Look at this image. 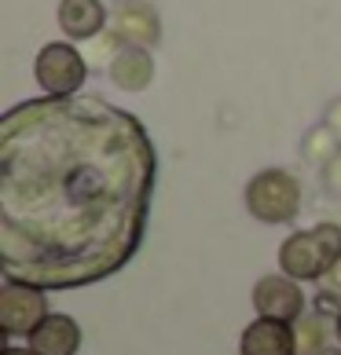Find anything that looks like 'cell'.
Masks as SVG:
<instances>
[{
    "label": "cell",
    "instance_id": "1",
    "mask_svg": "<svg viewBox=\"0 0 341 355\" xmlns=\"http://www.w3.org/2000/svg\"><path fill=\"white\" fill-rule=\"evenodd\" d=\"M158 183L143 121L99 96H41L0 117V264L77 289L140 253Z\"/></svg>",
    "mask_w": 341,
    "mask_h": 355
},
{
    "label": "cell",
    "instance_id": "2",
    "mask_svg": "<svg viewBox=\"0 0 341 355\" xmlns=\"http://www.w3.org/2000/svg\"><path fill=\"white\" fill-rule=\"evenodd\" d=\"M341 260V227L338 223H316L308 231H294L279 245V268L297 282H319Z\"/></svg>",
    "mask_w": 341,
    "mask_h": 355
},
{
    "label": "cell",
    "instance_id": "3",
    "mask_svg": "<svg viewBox=\"0 0 341 355\" xmlns=\"http://www.w3.org/2000/svg\"><path fill=\"white\" fill-rule=\"evenodd\" d=\"M250 216L260 223H290L301 213V183L294 173L286 168H260V173L246 183V194H242Z\"/></svg>",
    "mask_w": 341,
    "mask_h": 355
},
{
    "label": "cell",
    "instance_id": "4",
    "mask_svg": "<svg viewBox=\"0 0 341 355\" xmlns=\"http://www.w3.org/2000/svg\"><path fill=\"white\" fill-rule=\"evenodd\" d=\"M88 77V59L74 41H51L33 59V81L44 96H77Z\"/></svg>",
    "mask_w": 341,
    "mask_h": 355
},
{
    "label": "cell",
    "instance_id": "5",
    "mask_svg": "<svg viewBox=\"0 0 341 355\" xmlns=\"http://www.w3.org/2000/svg\"><path fill=\"white\" fill-rule=\"evenodd\" d=\"M48 289L8 279L0 289V330L4 337H30L48 319Z\"/></svg>",
    "mask_w": 341,
    "mask_h": 355
},
{
    "label": "cell",
    "instance_id": "6",
    "mask_svg": "<svg viewBox=\"0 0 341 355\" xmlns=\"http://www.w3.org/2000/svg\"><path fill=\"white\" fill-rule=\"evenodd\" d=\"M110 33L122 44L154 48L162 41V19L151 0H117L110 8Z\"/></svg>",
    "mask_w": 341,
    "mask_h": 355
},
{
    "label": "cell",
    "instance_id": "7",
    "mask_svg": "<svg viewBox=\"0 0 341 355\" xmlns=\"http://www.w3.org/2000/svg\"><path fill=\"white\" fill-rule=\"evenodd\" d=\"M253 311L260 319H279V322H297L305 315V293L301 282L290 275H265L253 286Z\"/></svg>",
    "mask_w": 341,
    "mask_h": 355
},
{
    "label": "cell",
    "instance_id": "8",
    "mask_svg": "<svg viewBox=\"0 0 341 355\" xmlns=\"http://www.w3.org/2000/svg\"><path fill=\"white\" fill-rule=\"evenodd\" d=\"M56 22L67 33V41H96L110 26V8L103 0H59Z\"/></svg>",
    "mask_w": 341,
    "mask_h": 355
},
{
    "label": "cell",
    "instance_id": "9",
    "mask_svg": "<svg viewBox=\"0 0 341 355\" xmlns=\"http://www.w3.org/2000/svg\"><path fill=\"white\" fill-rule=\"evenodd\" d=\"M239 355H301L297 352V330L294 322L279 319H257L239 337Z\"/></svg>",
    "mask_w": 341,
    "mask_h": 355
},
{
    "label": "cell",
    "instance_id": "10",
    "mask_svg": "<svg viewBox=\"0 0 341 355\" xmlns=\"http://www.w3.org/2000/svg\"><path fill=\"white\" fill-rule=\"evenodd\" d=\"M26 348L37 355H77V348H81V326L63 311H48V319L26 337Z\"/></svg>",
    "mask_w": 341,
    "mask_h": 355
},
{
    "label": "cell",
    "instance_id": "11",
    "mask_svg": "<svg viewBox=\"0 0 341 355\" xmlns=\"http://www.w3.org/2000/svg\"><path fill=\"white\" fill-rule=\"evenodd\" d=\"M107 77L122 92H143L154 81V55H151V48L122 44V48H117V55L107 62Z\"/></svg>",
    "mask_w": 341,
    "mask_h": 355
},
{
    "label": "cell",
    "instance_id": "12",
    "mask_svg": "<svg viewBox=\"0 0 341 355\" xmlns=\"http://www.w3.org/2000/svg\"><path fill=\"white\" fill-rule=\"evenodd\" d=\"M294 330H297V352L301 355H316L323 348H331V337H338L334 334V322L326 319L323 311L301 315V319L294 322Z\"/></svg>",
    "mask_w": 341,
    "mask_h": 355
},
{
    "label": "cell",
    "instance_id": "13",
    "mask_svg": "<svg viewBox=\"0 0 341 355\" xmlns=\"http://www.w3.org/2000/svg\"><path fill=\"white\" fill-rule=\"evenodd\" d=\"M323 300H326V304H338V308H341V260L319 279V304H323Z\"/></svg>",
    "mask_w": 341,
    "mask_h": 355
},
{
    "label": "cell",
    "instance_id": "14",
    "mask_svg": "<svg viewBox=\"0 0 341 355\" xmlns=\"http://www.w3.org/2000/svg\"><path fill=\"white\" fill-rule=\"evenodd\" d=\"M326 187L341 194V150L331 157V162H326Z\"/></svg>",
    "mask_w": 341,
    "mask_h": 355
},
{
    "label": "cell",
    "instance_id": "15",
    "mask_svg": "<svg viewBox=\"0 0 341 355\" xmlns=\"http://www.w3.org/2000/svg\"><path fill=\"white\" fill-rule=\"evenodd\" d=\"M0 355H37V352H30V348H4Z\"/></svg>",
    "mask_w": 341,
    "mask_h": 355
},
{
    "label": "cell",
    "instance_id": "16",
    "mask_svg": "<svg viewBox=\"0 0 341 355\" xmlns=\"http://www.w3.org/2000/svg\"><path fill=\"white\" fill-rule=\"evenodd\" d=\"M334 334H338V345H341V308H338V315H334Z\"/></svg>",
    "mask_w": 341,
    "mask_h": 355
},
{
    "label": "cell",
    "instance_id": "17",
    "mask_svg": "<svg viewBox=\"0 0 341 355\" xmlns=\"http://www.w3.org/2000/svg\"><path fill=\"white\" fill-rule=\"evenodd\" d=\"M316 355H341V348H334V345H331V348H323V352H316Z\"/></svg>",
    "mask_w": 341,
    "mask_h": 355
}]
</instances>
